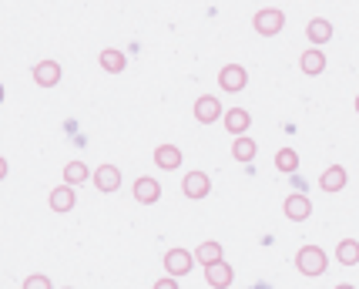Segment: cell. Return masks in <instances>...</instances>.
I'll list each match as a JSON object with an SVG mask.
<instances>
[{
    "label": "cell",
    "mask_w": 359,
    "mask_h": 289,
    "mask_svg": "<svg viewBox=\"0 0 359 289\" xmlns=\"http://www.w3.org/2000/svg\"><path fill=\"white\" fill-rule=\"evenodd\" d=\"M255 152H259V144L252 142L249 135H238V138L232 142V159L242 161V165H249V161L255 159Z\"/></svg>",
    "instance_id": "19"
},
{
    "label": "cell",
    "mask_w": 359,
    "mask_h": 289,
    "mask_svg": "<svg viewBox=\"0 0 359 289\" xmlns=\"http://www.w3.org/2000/svg\"><path fill=\"white\" fill-rule=\"evenodd\" d=\"M222 121H225V128H229V131H232V135H235V138H238V135H245V131H249V125H252V114L245 112V108H229Z\"/></svg>",
    "instance_id": "16"
},
{
    "label": "cell",
    "mask_w": 359,
    "mask_h": 289,
    "mask_svg": "<svg viewBox=\"0 0 359 289\" xmlns=\"http://www.w3.org/2000/svg\"><path fill=\"white\" fill-rule=\"evenodd\" d=\"M131 195H135V202H141V206H155L158 199H161V185H158V178L141 175V178H135Z\"/></svg>",
    "instance_id": "7"
},
{
    "label": "cell",
    "mask_w": 359,
    "mask_h": 289,
    "mask_svg": "<svg viewBox=\"0 0 359 289\" xmlns=\"http://www.w3.org/2000/svg\"><path fill=\"white\" fill-rule=\"evenodd\" d=\"M195 259L202 262V266H212V262H222V242H202L198 249H195Z\"/></svg>",
    "instance_id": "21"
},
{
    "label": "cell",
    "mask_w": 359,
    "mask_h": 289,
    "mask_svg": "<svg viewBox=\"0 0 359 289\" xmlns=\"http://www.w3.org/2000/svg\"><path fill=\"white\" fill-rule=\"evenodd\" d=\"M306 37H309L313 48H323V44L332 41V24H329L326 17H313V20L306 24Z\"/></svg>",
    "instance_id": "13"
},
{
    "label": "cell",
    "mask_w": 359,
    "mask_h": 289,
    "mask_svg": "<svg viewBox=\"0 0 359 289\" xmlns=\"http://www.w3.org/2000/svg\"><path fill=\"white\" fill-rule=\"evenodd\" d=\"M34 81H37V84H41V88H54V84H57V81H61V65H57V61H37V65H34Z\"/></svg>",
    "instance_id": "14"
},
{
    "label": "cell",
    "mask_w": 359,
    "mask_h": 289,
    "mask_svg": "<svg viewBox=\"0 0 359 289\" xmlns=\"http://www.w3.org/2000/svg\"><path fill=\"white\" fill-rule=\"evenodd\" d=\"M195 262H198V259H195V253H188V249H182V246H175V249H168V253H165V273L178 279V276L191 273V269H195Z\"/></svg>",
    "instance_id": "3"
},
{
    "label": "cell",
    "mask_w": 359,
    "mask_h": 289,
    "mask_svg": "<svg viewBox=\"0 0 359 289\" xmlns=\"http://www.w3.org/2000/svg\"><path fill=\"white\" fill-rule=\"evenodd\" d=\"M219 118H225V108H222V101L215 95H202L198 101H195V121L215 125Z\"/></svg>",
    "instance_id": "6"
},
{
    "label": "cell",
    "mask_w": 359,
    "mask_h": 289,
    "mask_svg": "<svg viewBox=\"0 0 359 289\" xmlns=\"http://www.w3.org/2000/svg\"><path fill=\"white\" fill-rule=\"evenodd\" d=\"M336 289H356V286H349V283H343V286H336Z\"/></svg>",
    "instance_id": "26"
},
{
    "label": "cell",
    "mask_w": 359,
    "mask_h": 289,
    "mask_svg": "<svg viewBox=\"0 0 359 289\" xmlns=\"http://www.w3.org/2000/svg\"><path fill=\"white\" fill-rule=\"evenodd\" d=\"M245 84H249V71L242 65H225L219 71V88L225 95H238V91H245Z\"/></svg>",
    "instance_id": "4"
},
{
    "label": "cell",
    "mask_w": 359,
    "mask_h": 289,
    "mask_svg": "<svg viewBox=\"0 0 359 289\" xmlns=\"http://www.w3.org/2000/svg\"><path fill=\"white\" fill-rule=\"evenodd\" d=\"M346 182H349V172H346L343 165H329L326 172L319 175V189L332 195V192H343Z\"/></svg>",
    "instance_id": "11"
},
{
    "label": "cell",
    "mask_w": 359,
    "mask_h": 289,
    "mask_svg": "<svg viewBox=\"0 0 359 289\" xmlns=\"http://www.w3.org/2000/svg\"><path fill=\"white\" fill-rule=\"evenodd\" d=\"M208 192H212V178L205 175V172H188V175L182 178V195L191 199V202L208 199Z\"/></svg>",
    "instance_id": "5"
},
{
    "label": "cell",
    "mask_w": 359,
    "mask_h": 289,
    "mask_svg": "<svg viewBox=\"0 0 359 289\" xmlns=\"http://www.w3.org/2000/svg\"><path fill=\"white\" fill-rule=\"evenodd\" d=\"M151 289H178V279H175V276H165V279H158Z\"/></svg>",
    "instance_id": "25"
},
{
    "label": "cell",
    "mask_w": 359,
    "mask_h": 289,
    "mask_svg": "<svg viewBox=\"0 0 359 289\" xmlns=\"http://www.w3.org/2000/svg\"><path fill=\"white\" fill-rule=\"evenodd\" d=\"M329 266V256L319 249V246H302L296 253V269L302 276H309V279H316V276H323Z\"/></svg>",
    "instance_id": "1"
},
{
    "label": "cell",
    "mask_w": 359,
    "mask_h": 289,
    "mask_svg": "<svg viewBox=\"0 0 359 289\" xmlns=\"http://www.w3.org/2000/svg\"><path fill=\"white\" fill-rule=\"evenodd\" d=\"M67 289H71V286H67Z\"/></svg>",
    "instance_id": "28"
},
{
    "label": "cell",
    "mask_w": 359,
    "mask_h": 289,
    "mask_svg": "<svg viewBox=\"0 0 359 289\" xmlns=\"http://www.w3.org/2000/svg\"><path fill=\"white\" fill-rule=\"evenodd\" d=\"M50 209L54 212H71L74 209V202H78V195H74V185H57L54 192H50Z\"/></svg>",
    "instance_id": "17"
},
{
    "label": "cell",
    "mask_w": 359,
    "mask_h": 289,
    "mask_svg": "<svg viewBox=\"0 0 359 289\" xmlns=\"http://www.w3.org/2000/svg\"><path fill=\"white\" fill-rule=\"evenodd\" d=\"M336 259L343 262V266H356L359 262V242L356 239H343L336 246Z\"/></svg>",
    "instance_id": "23"
},
{
    "label": "cell",
    "mask_w": 359,
    "mask_h": 289,
    "mask_svg": "<svg viewBox=\"0 0 359 289\" xmlns=\"http://www.w3.org/2000/svg\"><path fill=\"white\" fill-rule=\"evenodd\" d=\"M94 185H97V192H118L121 189V172H118V165H101V168H94Z\"/></svg>",
    "instance_id": "10"
},
{
    "label": "cell",
    "mask_w": 359,
    "mask_h": 289,
    "mask_svg": "<svg viewBox=\"0 0 359 289\" xmlns=\"http://www.w3.org/2000/svg\"><path fill=\"white\" fill-rule=\"evenodd\" d=\"M155 165L161 172H178V168H182V148H178V144H158Z\"/></svg>",
    "instance_id": "12"
},
{
    "label": "cell",
    "mask_w": 359,
    "mask_h": 289,
    "mask_svg": "<svg viewBox=\"0 0 359 289\" xmlns=\"http://www.w3.org/2000/svg\"><path fill=\"white\" fill-rule=\"evenodd\" d=\"M282 212H285V219H292V222H306V219L313 215V202H309L302 192H292L289 199H285Z\"/></svg>",
    "instance_id": "9"
},
{
    "label": "cell",
    "mask_w": 359,
    "mask_h": 289,
    "mask_svg": "<svg viewBox=\"0 0 359 289\" xmlns=\"http://www.w3.org/2000/svg\"><path fill=\"white\" fill-rule=\"evenodd\" d=\"M252 27H255L259 37H276L285 27V14H282L279 7H262V11H255V17H252Z\"/></svg>",
    "instance_id": "2"
},
{
    "label": "cell",
    "mask_w": 359,
    "mask_h": 289,
    "mask_svg": "<svg viewBox=\"0 0 359 289\" xmlns=\"http://www.w3.org/2000/svg\"><path fill=\"white\" fill-rule=\"evenodd\" d=\"M326 54H323V48H309L302 58H299V67H302V74H309V78H316V74H323L326 71Z\"/></svg>",
    "instance_id": "15"
},
{
    "label": "cell",
    "mask_w": 359,
    "mask_h": 289,
    "mask_svg": "<svg viewBox=\"0 0 359 289\" xmlns=\"http://www.w3.org/2000/svg\"><path fill=\"white\" fill-rule=\"evenodd\" d=\"M235 279V269L222 259V262H212V266H205V283L212 289H229Z\"/></svg>",
    "instance_id": "8"
},
{
    "label": "cell",
    "mask_w": 359,
    "mask_h": 289,
    "mask_svg": "<svg viewBox=\"0 0 359 289\" xmlns=\"http://www.w3.org/2000/svg\"><path fill=\"white\" fill-rule=\"evenodd\" d=\"M97 65L104 67V71H108V74H121V71H125V54H121V51L118 48H104L101 51V54H97Z\"/></svg>",
    "instance_id": "18"
},
{
    "label": "cell",
    "mask_w": 359,
    "mask_h": 289,
    "mask_svg": "<svg viewBox=\"0 0 359 289\" xmlns=\"http://www.w3.org/2000/svg\"><path fill=\"white\" fill-rule=\"evenodd\" d=\"M356 114H359V95H356Z\"/></svg>",
    "instance_id": "27"
},
{
    "label": "cell",
    "mask_w": 359,
    "mask_h": 289,
    "mask_svg": "<svg viewBox=\"0 0 359 289\" xmlns=\"http://www.w3.org/2000/svg\"><path fill=\"white\" fill-rule=\"evenodd\" d=\"M20 289H54L50 286V279H47L44 273H34V276H27V279H24V286Z\"/></svg>",
    "instance_id": "24"
},
{
    "label": "cell",
    "mask_w": 359,
    "mask_h": 289,
    "mask_svg": "<svg viewBox=\"0 0 359 289\" xmlns=\"http://www.w3.org/2000/svg\"><path fill=\"white\" fill-rule=\"evenodd\" d=\"M276 168H279V172H285V175L299 172V155H296V148H279V152H276Z\"/></svg>",
    "instance_id": "22"
},
{
    "label": "cell",
    "mask_w": 359,
    "mask_h": 289,
    "mask_svg": "<svg viewBox=\"0 0 359 289\" xmlns=\"http://www.w3.org/2000/svg\"><path fill=\"white\" fill-rule=\"evenodd\" d=\"M88 178H91V172H88L84 161H67L64 165V185H84Z\"/></svg>",
    "instance_id": "20"
}]
</instances>
